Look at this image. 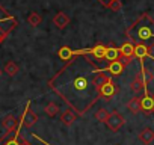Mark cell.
I'll return each instance as SVG.
<instances>
[{
  "label": "cell",
  "instance_id": "1",
  "mask_svg": "<svg viewBox=\"0 0 154 145\" xmlns=\"http://www.w3.org/2000/svg\"><path fill=\"white\" fill-rule=\"evenodd\" d=\"M127 41H131L134 44H145L149 48L154 47V18L143 12L139 15V18L130 24L125 30Z\"/></svg>",
  "mask_w": 154,
  "mask_h": 145
},
{
  "label": "cell",
  "instance_id": "2",
  "mask_svg": "<svg viewBox=\"0 0 154 145\" xmlns=\"http://www.w3.org/2000/svg\"><path fill=\"white\" fill-rule=\"evenodd\" d=\"M106 48H107V45L98 42V44H95L94 47H91L88 50H75V53H77V56H79V54H89V56L95 57L97 60H101V59H104Z\"/></svg>",
  "mask_w": 154,
  "mask_h": 145
},
{
  "label": "cell",
  "instance_id": "3",
  "mask_svg": "<svg viewBox=\"0 0 154 145\" xmlns=\"http://www.w3.org/2000/svg\"><path fill=\"white\" fill-rule=\"evenodd\" d=\"M97 92H98V97H101L103 100H106V101H107V100H112V98H113V95H116V94L119 92V88H118V85L110 79V80H109L103 88H100Z\"/></svg>",
  "mask_w": 154,
  "mask_h": 145
},
{
  "label": "cell",
  "instance_id": "4",
  "mask_svg": "<svg viewBox=\"0 0 154 145\" xmlns=\"http://www.w3.org/2000/svg\"><path fill=\"white\" fill-rule=\"evenodd\" d=\"M119 51H121L119 60H121L124 65L130 63V62H131V57H134V42L125 41V42L119 47Z\"/></svg>",
  "mask_w": 154,
  "mask_h": 145
},
{
  "label": "cell",
  "instance_id": "5",
  "mask_svg": "<svg viewBox=\"0 0 154 145\" xmlns=\"http://www.w3.org/2000/svg\"><path fill=\"white\" fill-rule=\"evenodd\" d=\"M107 127L112 130V131H118L121 127H124V124H125V118L119 113V112H112L110 113V116H109V119H107Z\"/></svg>",
  "mask_w": 154,
  "mask_h": 145
},
{
  "label": "cell",
  "instance_id": "6",
  "mask_svg": "<svg viewBox=\"0 0 154 145\" xmlns=\"http://www.w3.org/2000/svg\"><path fill=\"white\" fill-rule=\"evenodd\" d=\"M24 142H26V139L20 137L18 130L6 133V136H3L0 139V145H24Z\"/></svg>",
  "mask_w": 154,
  "mask_h": 145
},
{
  "label": "cell",
  "instance_id": "7",
  "mask_svg": "<svg viewBox=\"0 0 154 145\" xmlns=\"http://www.w3.org/2000/svg\"><path fill=\"white\" fill-rule=\"evenodd\" d=\"M36 121H38V115L30 109V104H27L24 113L21 115V124H23L24 127L30 128V127H33V125L36 124Z\"/></svg>",
  "mask_w": 154,
  "mask_h": 145
},
{
  "label": "cell",
  "instance_id": "8",
  "mask_svg": "<svg viewBox=\"0 0 154 145\" xmlns=\"http://www.w3.org/2000/svg\"><path fill=\"white\" fill-rule=\"evenodd\" d=\"M140 110L145 115L154 113V95H151L149 92H145V95L140 97Z\"/></svg>",
  "mask_w": 154,
  "mask_h": 145
},
{
  "label": "cell",
  "instance_id": "9",
  "mask_svg": "<svg viewBox=\"0 0 154 145\" xmlns=\"http://www.w3.org/2000/svg\"><path fill=\"white\" fill-rule=\"evenodd\" d=\"M121 57V51H119V47H116L115 44H109L107 48H106V54H104V60L107 62H113V60H118Z\"/></svg>",
  "mask_w": 154,
  "mask_h": 145
},
{
  "label": "cell",
  "instance_id": "10",
  "mask_svg": "<svg viewBox=\"0 0 154 145\" xmlns=\"http://www.w3.org/2000/svg\"><path fill=\"white\" fill-rule=\"evenodd\" d=\"M57 56H59V59H62V60L74 62V59H75L77 53H75V50H72L71 47H68V45H63V47H60V48H59V51H57Z\"/></svg>",
  "mask_w": 154,
  "mask_h": 145
},
{
  "label": "cell",
  "instance_id": "11",
  "mask_svg": "<svg viewBox=\"0 0 154 145\" xmlns=\"http://www.w3.org/2000/svg\"><path fill=\"white\" fill-rule=\"evenodd\" d=\"M2 125H3V128H5L8 133L18 130V122H17V118H15L12 113L6 115V116L2 119Z\"/></svg>",
  "mask_w": 154,
  "mask_h": 145
},
{
  "label": "cell",
  "instance_id": "12",
  "mask_svg": "<svg viewBox=\"0 0 154 145\" xmlns=\"http://www.w3.org/2000/svg\"><path fill=\"white\" fill-rule=\"evenodd\" d=\"M137 139H139V142H142L143 145L151 143V142L154 140V130H152V128H149V127L142 128V130L137 133Z\"/></svg>",
  "mask_w": 154,
  "mask_h": 145
},
{
  "label": "cell",
  "instance_id": "13",
  "mask_svg": "<svg viewBox=\"0 0 154 145\" xmlns=\"http://www.w3.org/2000/svg\"><path fill=\"white\" fill-rule=\"evenodd\" d=\"M124 68H125V65L118 59V60L109 62V63H107V66H106V71H109L112 76H121L122 72H124Z\"/></svg>",
  "mask_w": 154,
  "mask_h": 145
},
{
  "label": "cell",
  "instance_id": "14",
  "mask_svg": "<svg viewBox=\"0 0 154 145\" xmlns=\"http://www.w3.org/2000/svg\"><path fill=\"white\" fill-rule=\"evenodd\" d=\"M53 24H54L57 29H65V27L69 24V17H68L63 11H59V12L53 17Z\"/></svg>",
  "mask_w": 154,
  "mask_h": 145
},
{
  "label": "cell",
  "instance_id": "15",
  "mask_svg": "<svg viewBox=\"0 0 154 145\" xmlns=\"http://www.w3.org/2000/svg\"><path fill=\"white\" fill-rule=\"evenodd\" d=\"M109 80H110V77H109L107 74H104V72H98V74L92 79V82H91V83H92V86L98 91V89H100V88H103Z\"/></svg>",
  "mask_w": 154,
  "mask_h": 145
},
{
  "label": "cell",
  "instance_id": "16",
  "mask_svg": "<svg viewBox=\"0 0 154 145\" xmlns=\"http://www.w3.org/2000/svg\"><path fill=\"white\" fill-rule=\"evenodd\" d=\"M149 47L145 44H134V57L143 60L146 56H149Z\"/></svg>",
  "mask_w": 154,
  "mask_h": 145
},
{
  "label": "cell",
  "instance_id": "17",
  "mask_svg": "<svg viewBox=\"0 0 154 145\" xmlns=\"http://www.w3.org/2000/svg\"><path fill=\"white\" fill-rule=\"evenodd\" d=\"M139 77H140V80H142V83H143L145 89H146V88H148V85L152 82V72H151L149 69H146V68L143 66V63H142V66H140Z\"/></svg>",
  "mask_w": 154,
  "mask_h": 145
},
{
  "label": "cell",
  "instance_id": "18",
  "mask_svg": "<svg viewBox=\"0 0 154 145\" xmlns=\"http://www.w3.org/2000/svg\"><path fill=\"white\" fill-rule=\"evenodd\" d=\"M127 109H128V112L133 113V115L142 112V110H140V97H133L131 100H128V103H127Z\"/></svg>",
  "mask_w": 154,
  "mask_h": 145
},
{
  "label": "cell",
  "instance_id": "19",
  "mask_svg": "<svg viewBox=\"0 0 154 145\" xmlns=\"http://www.w3.org/2000/svg\"><path fill=\"white\" fill-rule=\"evenodd\" d=\"M72 88H74L75 91H79V92L86 91V89H88V80H86V77H83V76L75 77L74 82H72Z\"/></svg>",
  "mask_w": 154,
  "mask_h": 145
},
{
  "label": "cell",
  "instance_id": "20",
  "mask_svg": "<svg viewBox=\"0 0 154 145\" xmlns=\"http://www.w3.org/2000/svg\"><path fill=\"white\" fill-rule=\"evenodd\" d=\"M77 119V115L72 112V110H65L62 115H60V121H62V124H65V125H71L74 121Z\"/></svg>",
  "mask_w": 154,
  "mask_h": 145
},
{
  "label": "cell",
  "instance_id": "21",
  "mask_svg": "<svg viewBox=\"0 0 154 145\" xmlns=\"http://www.w3.org/2000/svg\"><path fill=\"white\" fill-rule=\"evenodd\" d=\"M44 112H45V115L47 116H50V118H53V116H56L57 113H59V106L56 104V103H48L45 107H44Z\"/></svg>",
  "mask_w": 154,
  "mask_h": 145
},
{
  "label": "cell",
  "instance_id": "22",
  "mask_svg": "<svg viewBox=\"0 0 154 145\" xmlns=\"http://www.w3.org/2000/svg\"><path fill=\"white\" fill-rule=\"evenodd\" d=\"M5 72H6L8 76H11V77L17 76V72H18V65H17L15 62H12V60L6 62V65H5Z\"/></svg>",
  "mask_w": 154,
  "mask_h": 145
},
{
  "label": "cell",
  "instance_id": "23",
  "mask_svg": "<svg viewBox=\"0 0 154 145\" xmlns=\"http://www.w3.org/2000/svg\"><path fill=\"white\" fill-rule=\"evenodd\" d=\"M41 21H42V17H41L38 12H30V14H29V17H27V23H29L32 27L39 26V24H41Z\"/></svg>",
  "mask_w": 154,
  "mask_h": 145
},
{
  "label": "cell",
  "instance_id": "24",
  "mask_svg": "<svg viewBox=\"0 0 154 145\" xmlns=\"http://www.w3.org/2000/svg\"><path fill=\"white\" fill-rule=\"evenodd\" d=\"M130 89H131L133 92H140L142 89H145V86H143V83H142V80H140V77H139V74H137V76L134 77V80L131 82Z\"/></svg>",
  "mask_w": 154,
  "mask_h": 145
},
{
  "label": "cell",
  "instance_id": "25",
  "mask_svg": "<svg viewBox=\"0 0 154 145\" xmlns=\"http://www.w3.org/2000/svg\"><path fill=\"white\" fill-rule=\"evenodd\" d=\"M109 116H110V113H109L106 109H98V110L95 112V119H97L98 122H107Z\"/></svg>",
  "mask_w": 154,
  "mask_h": 145
},
{
  "label": "cell",
  "instance_id": "26",
  "mask_svg": "<svg viewBox=\"0 0 154 145\" xmlns=\"http://www.w3.org/2000/svg\"><path fill=\"white\" fill-rule=\"evenodd\" d=\"M121 8H122V2H121V0H113V2H110V5H109V9H112L113 12H119Z\"/></svg>",
  "mask_w": 154,
  "mask_h": 145
},
{
  "label": "cell",
  "instance_id": "27",
  "mask_svg": "<svg viewBox=\"0 0 154 145\" xmlns=\"http://www.w3.org/2000/svg\"><path fill=\"white\" fill-rule=\"evenodd\" d=\"M9 33H6L5 30H2V29H0V44H2L5 39H6V36H8Z\"/></svg>",
  "mask_w": 154,
  "mask_h": 145
},
{
  "label": "cell",
  "instance_id": "28",
  "mask_svg": "<svg viewBox=\"0 0 154 145\" xmlns=\"http://www.w3.org/2000/svg\"><path fill=\"white\" fill-rule=\"evenodd\" d=\"M98 2L103 5V6H106V8H109V5H110V2H113V0H98Z\"/></svg>",
  "mask_w": 154,
  "mask_h": 145
},
{
  "label": "cell",
  "instance_id": "29",
  "mask_svg": "<svg viewBox=\"0 0 154 145\" xmlns=\"http://www.w3.org/2000/svg\"><path fill=\"white\" fill-rule=\"evenodd\" d=\"M24 145H32V143H30L29 140H26V142H24Z\"/></svg>",
  "mask_w": 154,
  "mask_h": 145
},
{
  "label": "cell",
  "instance_id": "30",
  "mask_svg": "<svg viewBox=\"0 0 154 145\" xmlns=\"http://www.w3.org/2000/svg\"><path fill=\"white\" fill-rule=\"evenodd\" d=\"M0 76H2V69H0Z\"/></svg>",
  "mask_w": 154,
  "mask_h": 145
}]
</instances>
